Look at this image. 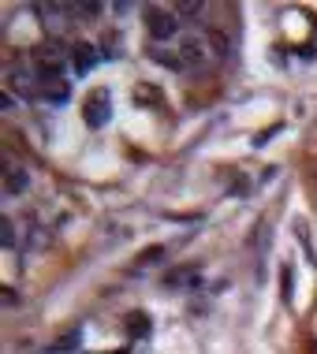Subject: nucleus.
<instances>
[{
	"instance_id": "20e7f679",
	"label": "nucleus",
	"mask_w": 317,
	"mask_h": 354,
	"mask_svg": "<svg viewBox=\"0 0 317 354\" xmlns=\"http://www.w3.org/2000/svg\"><path fill=\"white\" fill-rule=\"evenodd\" d=\"M198 284H202V269H194V265L165 272V287H176V291H194Z\"/></svg>"
},
{
	"instance_id": "2eb2a0df",
	"label": "nucleus",
	"mask_w": 317,
	"mask_h": 354,
	"mask_svg": "<svg viewBox=\"0 0 317 354\" xmlns=\"http://www.w3.org/2000/svg\"><path fill=\"white\" fill-rule=\"evenodd\" d=\"M0 108H4V112H12V108H15V94H12V90H0Z\"/></svg>"
},
{
	"instance_id": "6e6552de",
	"label": "nucleus",
	"mask_w": 317,
	"mask_h": 354,
	"mask_svg": "<svg viewBox=\"0 0 317 354\" xmlns=\"http://www.w3.org/2000/svg\"><path fill=\"white\" fill-rule=\"evenodd\" d=\"M71 60H75V71H79V75H86V71L97 63V49H94V45H86V41H79L75 49H71Z\"/></svg>"
},
{
	"instance_id": "9b49d317",
	"label": "nucleus",
	"mask_w": 317,
	"mask_h": 354,
	"mask_svg": "<svg viewBox=\"0 0 317 354\" xmlns=\"http://www.w3.org/2000/svg\"><path fill=\"white\" fill-rule=\"evenodd\" d=\"M202 12H205V8L198 4V0H179V4H176V15H179V19H198Z\"/></svg>"
},
{
	"instance_id": "dca6fc26",
	"label": "nucleus",
	"mask_w": 317,
	"mask_h": 354,
	"mask_svg": "<svg viewBox=\"0 0 317 354\" xmlns=\"http://www.w3.org/2000/svg\"><path fill=\"white\" fill-rule=\"evenodd\" d=\"M280 280H284V302H292V269H284Z\"/></svg>"
},
{
	"instance_id": "ddd939ff",
	"label": "nucleus",
	"mask_w": 317,
	"mask_h": 354,
	"mask_svg": "<svg viewBox=\"0 0 317 354\" xmlns=\"http://www.w3.org/2000/svg\"><path fill=\"white\" fill-rule=\"evenodd\" d=\"M101 12V4H97V0H86V4H71V15H75V19H90V15H97Z\"/></svg>"
},
{
	"instance_id": "0eeeda50",
	"label": "nucleus",
	"mask_w": 317,
	"mask_h": 354,
	"mask_svg": "<svg viewBox=\"0 0 317 354\" xmlns=\"http://www.w3.org/2000/svg\"><path fill=\"white\" fill-rule=\"evenodd\" d=\"M68 94H71V90H68L63 79H49V83H41V79H38V97H41V101L63 105V101H68Z\"/></svg>"
},
{
	"instance_id": "423d86ee",
	"label": "nucleus",
	"mask_w": 317,
	"mask_h": 354,
	"mask_svg": "<svg viewBox=\"0 0 317 354\" xmlns=\"http://www.w3.org/2000/svg\"><path fill=\"white\" fill-rule=\"evenodd\" d=\"M205 52H209L205 38H187L183 45H179V60H183V67H202Z\"/></svg>"
},
{
	"instance_id": "4468645a",
	"label": "nucleus",
	"mask_w": 317,
	"mask_h": 354,
	"mask_svg": "<svg viewBox=\"0 0 317 354\" xmlns=\"http://www.w3.org/2000/svg\"><path fill=\"white\" fill-rule=\"evenodd\" d=\"M161 258H165V247H150V250L139 253V265H157Z\"/></svg>"
},
{
	"instance_id": "39448f33",
	"label": "nucleus",
	"mask_w": 317,
	"mask_h": 354,
	"mask_svg": "<svg viewBox=\"0 0 317 354\" xmlns=\"http://www.w3.org/2000/svg\"><path fill=\"white\" fill-rule=\"evenodd\" d=\"M26 187H30L26 168L8 165V160H4V194H8V198H19V194H26Z\"/></svg>"
},
{
	"instance_id": "9d476101",
	"label": "nucleus",
	"mask_w": 317,
	"mask_h": 354,
	"mask_svg": "<svg viewBox=\"0 0 317 354\" xmlns=\"http://www.w3.org/2000/svg\"><path fill=\"white\" fill-rule=\"evenodd\" d=\"M127 332L131 335H150V317L146 313H127Z\"/></svg>"
},
{
	"instance_id": "f257e3e1",
	"label": "nucleus",
	"mask_w": 317,
	"mask_h": 354,
	"mask_svg": "<svg viewBox=\"0 0 317 354\" xmlns=\"http://www.w3.org/2000/svg\"><path fill=\"white\" fill-rule=\"evenodd\" d=\"M63 60H68L63 45L45 41V45H38V49H34L30 67H34V75H38L41 83H49V79H63Z\"/></svg>"
},
{
	"instance_id": "1a4fd4ad",
	"label": "nucleus",
	"mask_w": 317,
	"mask_h": 354,
	"mask_svg": "<svg viewBox=\"0 0 317 354\" xmlns=\"http://www.w3.org/2000/svg\"><path fill=\"white\" fill-rule=\"evenodd\" d=\"M205 45H209L213 60H224V56H228V52H232V41L224 38L221 30H209V34H205Z\"/></svg>"
},
{
	"instance_id": "f03ea898",
	"label": "nucleus",
	"mask_w": 317,
	"mask_h": 354,
	"mask_svg": "<svg viewBox=\"0 0 317 354\" xmlns=\"http://www.w3.org/2000/svg\"><path fill=\"white\" fill-rule=\"evenodd\" d=\"M179 26H183V19L176 15V8H157V4H150V8H146V30H150V38H153V41H168V38H176Z\"/></svg>"
},
{
	"instance_id": "f8f14e48",
	"label": "nucleus",
	"mask_w": 317,
	"mask_h": 354,
	"mask_svg": "<svg viewBox=\"0 0 317 354\" xmlns=\"http://www.w3.org/2000/svg\"><path fill=\"white\" fill-rule=\"evenodd\" d=\"M0 242H4V247H15V220L12 216H0Z\"/></svg>"
},
{
	"instance_id": "7ed1b4c3",
	"label": "nucleus",
	"mask_w": 317,
	"mask_h": 354,
	"mask_svg": "<svg viewBox=\"0 0 317 354\" xmlns=\"http://www.w3.org/2000/svg\"><path fill=\"white\" fill-rule=\"evenodd\" d=\"M108 112H112V97H108V90H90L86 105H83L86 127H105L108 123Z\"/></svg>"
}]
</instances>
